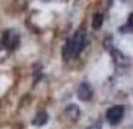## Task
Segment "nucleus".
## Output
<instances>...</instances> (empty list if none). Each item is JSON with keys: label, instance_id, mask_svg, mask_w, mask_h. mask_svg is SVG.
<instances>
[{"label": "nucleus", "instance_id": "nucleus-3", "mask_svg": "<svg viewBox=\"0 0 133 129\" xmlns=\"http://www.w3.org/2000/svg\"><path fill=\"white\" fill-rule=\"evenodd\" d=\"M123 116H124V108L121 105H115V107H111L108 111H106V119L111 125H118V123L123 120Z\"/></svg>", "mask_w": 133, "mask_h": 129}, {"label": "nucleus", "instance_id": "nucleus-4", "mask_svg": "<svg viewBox=\"0 0 133 129\" xmlns=\"http://www.w3.org/2000/svg\"><path fill=\"white\" fill-rule=\"evenodd\" d=\"M78 98L81 101H90L93 98V90H91V87L88 83H82L78 89Z\"/></svg>", "mask_w": 133, "mask_h": 129}, {"label": "nucleus", "instance_id": "nucleus-7", "mask_svg": "<svg viewBox=\"0 0 133 129\" xmlns=\"http://www.w3.org/2000/svg\"><path fill=\"white\" fill-rule=\"evenodd\" d=\"M126 29H130V30H133V14H130V15H129V21H127L126 27H123L121 30H126Z\"/></svg>", "mask_w": 133, "mask_h": 129}, {"label": "nucleus", "instance_id": "nucleus-1", "mask_svg": "<svg viewBox=\"0 0 133 129\" xmlns=\"http://www.w3.org/2000/svg\"><path fill=\"white\" fill-rule=\"evenodd\" d=\"M84 47H85V32L84 29H79L64 45V50H63L64 59L66 60L67 59H75L84 50Z\"/></svg>", "mask_w": 133, "mask_h": 129}, {"label": "nucleus", "instance_id": "nucleus-5", "mask_svg": "<svg viewBox=\"0 0 133 129\" xmlns=\"http://www.w3.org/2000/svg\"><path fill=\"white\" fill-rule=\"evenodd\" d=\"M46 122H48V114H46V113H39L37 116H35V119H33L31 123H33L35 126H39V128H41V126H43Z\"/></svg>", "mask_w": 133, "mask_h": 129}, {"label": "nucleus", "instance_id": "nucleus-8", "mask_svg": "<svg viewBox=\"0 0 133 129\" xmlns=\"http://www.w3.org/2000/svg\"><path fill=\"white\" fill-rule=\"evenodd\" d=\"M88 129H100V128H99V126H97V125H96V126H90V128H88Z\"/></svg>", "mask_w": 133, "mask_h": 129}, {"label": "nucleus", "instance_id": "nucleus-2", "mask_svg": "<svg viewBox=\"0 0 133 129\" xmlns=\"http://www.w3.org/2000/svg\"><path fill=\"white\" fill-rule=\"evenodd\" d=\"M3 44L8 50H15L19 45V35L17 30H6L3 33Z\"/></svg>", "mask_w": 133, "mask_h": 129}, {"label": "nucleus", "instance_id": "nucleus-6", "mask_svg": "<svg viewBox=\"0 0 133 129\" xmlns=\"http://www.w3.org/2000/svg\"><path fill=\"white\" fill-rule=\"evenodd\" d=\"M102 24H103V15L102 14H94L93 15V29L94 30H97V29H100L102 27Z\"/></svg>", "mask_w": 133, "mask_h": 129}]
</instances>
